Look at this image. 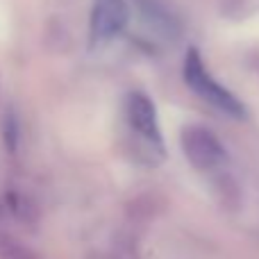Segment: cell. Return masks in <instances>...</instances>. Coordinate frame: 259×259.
<instances>
[{
  "label": "cell",
  "mask_w": 259,
  "mask_h": 259,
  "mask_svg": "<svg viewBox=\"0 0 259 259\" xmlns=\"http://www.w3.org/2000/svg\"><path fill=\"white\" fill-rule=\"evenodd\" d=\"M184 82L189 84V89L193 94H198L205 103H209L211 107H216L219 112L228 114L232 118H246V107L243 103L228 91L221 82H216L214 77L209 75L205 62H202L200 53L196 48H191L187 53V59H184Z\"/></svg>",
  "instance_id": "cell-1"
},
{
  "label": "cell",
  "mask_w": 259,
  "mask_h": 259,
  "mask_svg": "<svg viewBox=\"0 0 259 259\" xmlns=\"http://www.w3.org/2000/svg\"><path fill=\"white\" fill-rule=\"evenodd\" d=\"M180 146H182L184 157L196 170L202 173H214L221 170L228 161V152L221 139L205 125H187L180 132Z\"/></svg>",
  "instance_id": "cell-2"
},
{
  "label": "cell",
  "mask_w": 259,
  "mask_h": 259,
  "mask_svg": "<svg viewBox=\"0 0 259 259\" xmlns=\"http://www.w3.org/2000/svg\"><path fill=\"white\" fill-rule=\"evenodd\" d=\"M125 118L132 132L141 139L146 146L155 152H164V139H161L159 121H157L155 103L143 91H132L125 98Z\"/></svg>",
  "instance_id": "cell-3"
},
{
  "label": "cell",
  "mask_w": 259,
  "mask_h": 259,
  "mask_svg": "<svg viewBox=\"0 0 259 259\" xmlns=\"http://www.w3.org/2000/svg\"><path fill=\"white\" fill-rule=\"evenodd\" d=\"M132 21V9L127 0H94L91 7V39L107 41L121 36Z\"/></svg>",
  "instance_id": "cell-4"
},
{
  "label": "cell",
  "mask_w": 259,
  "mask_h": 259,
  "mask_svg": "<svg viewBox=\"0 0 259 259\" xmlns=\"http://www.w3.org/2000/svg\"><path fill=\"white\" fill-rule=\"evenodd\" d=\"M159 211H161L159 198L150 196V193H143V196H137L134 200L127 202L125 216H127V221L134 225V228H143V225L152 223Z\"/></svg>",
  "instance_id": "cell-5"
},
{
  "label": "cell",
  "mask_w": 259,
  "mask_h": 259,
  "mask_svg": "<svg viewBox=\"0 0 259 259\" xmlns=\"http://www.w3.org/2000/svg\"><path fill=\"white\" fill-rule=\"evenodd\" d=\"M5 202L12 216H16L21 223L25 225H36L39 223V207L27 193L18 191V189H7L5 193Z\"/></svg>",
  "instance_id": "cell-6"
},
{
  "label": "cell",
  "mask_w": 259,
  "mask_h": 259,
  "mask_svg": "<svg viewBox=\"0 0 259 259\" xmlns=\"http://www.w3.org/2000/svg\"><path fill=\"white\" fill-rule=\"evenodd\" d=\"M0 259H39V255L18 237L0 228Z\"/></svg>",
  "instance_id": "cell-7"
},
{
  "label": "cell",
  "mask_w": 259,
  "mask_h": 259,
  "mask_svg": "<svg viewBox=\"0 0 259 259\" xmlns=\"http://www.w3.org/2000/svg\"><path fill=\"white\" fill-rule=\"evenodd\" d=\"M216 196H219V202L225 209H239L241 207V191L230 175L216 178Z\"/></svg>",
  "instance_id": "cell-8"
},
{
  "label": "cell",
  "mask_w": 259,
  "mask_h": 259,
  "mask_svg": "<svg viewBox=\"0 0 259 259\" xmlns=\"http://www.w3.org/2000/svg\"><path fill=\"white\" fill-rule=\"evenodd\" d=\"M5 143H7L9 150H16V143H18V127H16V121L12 118V114L7 116V121H5Z\"/></svg>",
  "instance_id": "cell-9"
},
{
  "label": "cell",
  "mask_w": 259,
  "mask_h": 259,
  "mask_svg": "<svg viewBox=\"0 0 259 259\" xmlns=\"http://www.w3.org/2000/svg\"><path fill=\"white\" fill-rule=\"evenodd\" d=\"M103 259H139V255L130 243H123V246H118L116 250H112L107 257H103Z\"/></svg>",
  "instance_id": "cell-10"
},
{
  "label": "cell",
  "mask_w": 259,
  "mask_h": 259,
  "mask_svg": "<svg viewBox=\"0 0 259 259\" xmlns=\"http://www.w3.org/2000/svg\"><path fill=\"white\" fill-rule=\"evenodd\" d=\"M7 214H9V209H7V202H5V196H0V228H3Z\"/></svg>",
  "instance_id": "cell-11"
}]
</instances>
